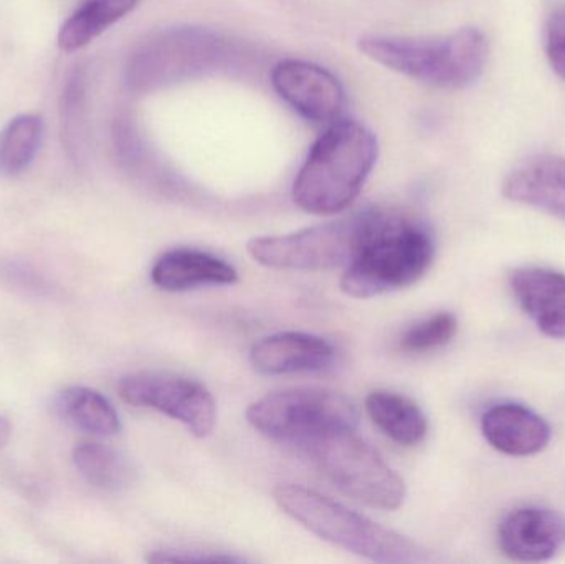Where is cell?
Listing matches in <instances>:
<instances>
[{"instance_id": "11", "label": "cell", "mask_w": 565, "mask_h": 564, "mask_svg": "<svg viewBox=\"0 0 565 564\" xmlns=\"http://www.w3.org/2000/svg\"><path fill=\"white\" fill-rule=\"evenodd\" d=\"M504 198L565 222V158L536 155L518 162L503 182Z\"/></svg>"}, {"instance_id": "7", "label": "cell", "mask_w": 565, "mask_h": 564, "mask_svg": "<svg viewBox=\"0 0 565 564\" xmlns=\"http://www.w3.org/2000/svg\"><path fill=\"white\" fill-rule=\"evenodd\" d=\"M306 454L345 496L375 509L397 510L407 497L404 479L355 430L331 434Z\"/></svg>"}, {"instance_id": "6", "label": "cell", "mask_w": 565, "mask_h": 564, "mask_svg": "<svg viewBox=\"0 0 565 564\" xmlns=\"http://www.w3.org/2000/svg\"><path fill=\"white\" fill-rule=\"evenodd\" d=\"M384 214L379 209H365L292 234L254 238L248 242L247 251L258 264L278 270L348 267L377 231Z\"/></svg>"}, {"instance_id": "14", "label": "cell", "mask_w": 565, "mask_h": 564, "mask_svg": "<svg viewBox=\"0 0 565 564\" xmlns=\"http://www.w3.org/2000/svg\"><path fill=\"white\" fill-rule=\"evenodd\" d=\"M481 430L494 449L511 457L534 456L551 443L550 424L523 404L490 407L481 419Z\"/></svg>"}, {"instance_id": "16", "label": "cell", "mask_w": 565, "mask_h": 564, "mask_svg": "<svg viewBox=\"0 0 565 564\" xmlns=\"http://www.w3.org/2000/svg\"><path fill=\"white\" fill-rule=\"evenodd\" d=\"M365 411L372 423L401 446H417L427 436V417L402 394L374 391L365 400Z\"/></svg>"}, {"instance_id": "8", "label": "cell", "mask_w": 565, "mask_h": 564, "mask_svg": "<svg viewBox=\"0 0 565 564\" xmlns=\"http://www.w3.org/2000/svg\"><path fill=\"white\" fill-rule=\"evenodd\" d=\"M119 396L129 406L154 409L184 424L192 436H211L217 423V404L211 391L189 377L168 373H136L122 377Z\"/></svg>"}, {"instance_id": "25", "label": "cell", "mask_w": 565, "mask_h": 564, "mask_svg": "<svg viewBox=\"0 0 565 564\" xmlns=\"http://www.w3.org/2000/svg\"><path fill=\"white\" fill-rule=\"evenodd\" d=\"M152 563H241V558L224 555H198V552L184 550H161L149 555Z\"/></svg>"}, {"instance_id": "19", "label": "cell", "mask_w": 565, "mask_h": 564, "mask_svg": "<svg viewBox=\"0 0 565 564\" xmlns=\"http://www.w3.org/2000/svg\"><path fill=\"white\" fill-rule=\"evenodd\" d=\"M73 464L86 482L108 492L128 489L136 480L131 460L103 444H79L73 450Z\"/></svg>"}, {"instance_id": "5", "label": "cell", "mask_w": 565, "mask_h": 564, "mask_svg": "<svg viewBox=\"0 0 565 564\" xmlns=\"http://www.w3.org/2000/svg\"><path fill=\"white\" fill-rule=\"evenodd\" d=\"M247 421L267 439L306 453L331 434L358 429L359 411L338 391L301 387L255 401L248 407Z\"/></svg>"}, {"instance_id": "3", "label": "cell", "mask_w": 565, "mask_h": 564, "mask_svg": "<svg viewBox=\"0 0 565 564\" xmlns=\"http://www.w3.org/2000/svg\"><path fill=\"white\" fill-rule=\"evenodd\" d=\"M275 502L296 522L319 539L377 563L424 562V550L417 543L392 532L367 517L316 490L295 483L275 489Z\"/></svg>"}, {"instance_id": "23", "label": "cell", "mask_w": 565, "mask_h": 564, "mask_svg": "<svg viewBox=\"0 0 565 564\" xmlns=\"http://www.w3.org/2000/svg\"><path fill=\"white\" fill-rule=\"evenodd\" d=\"M0 281L13 290L22 291L33 297H55L56 288L39 272L20 262H2L0 264Z\"/></svg>"}, {"instance_id": "21", "label": "cell", "mask_w": 565, "mask_h": 564, "mask_svg": "<svg viewBox=\"0 0 565 564\" xmlns=\"http://www.w3.org/2000/svg\"><path fill=\"white\" fill-rule=\"evenodd\" d=\"M86 88L88 78L85 66H75L66 76L60 105L63 142L73 159L82 158L86 149Z\"/></svg>"}, {"instance_id": "18", "label": "cell", "mask_w": 565, "mask_h": 564, "mask_svg": "<svg viewBox=\"0 0 565 564\" xmlns=\"http://www.w3.org/2000/svg\"><path fill=\"white\" fill-rule=\"evenodd\" d=\"M138 3L139 0H88L60 29V49L63 52L83 49L132 12Z\"/></svg>"}, {"instance_id": "10", "label": "cell", "mask_w": 565, "mask_h": 564, "mask_svg": "<svg viewBox=\"0 0 565 564\" xmlns=\"http://www.w3.org/2000/svg\"><path fill=\"white\" fill-rule=\"evenodd\" d=\"M498 543L514 562H547L565 546V517L546 507H521L504 517Z\"/></svg>"}, {"instance_id": "17", "label": "cell", "mask_w": 565, "mask_h": 564, "mask_svg": "<svg viewBox=\"0 0 565 564\" xmlns=\"http://www.w3.org/2000/svg\"><path fill=\"white\" fill-rule=\"evenodd\" d=\"M53 407L60 419L83 433L111 437L121 430V421L113 404L89 387H66L55 397Z\"/></svg>"}, {"instance_id": "24", "label": "cell", "mask_w": 565, "mask_h": 564, "mask_svg": "<svg viewBox=\"0 0 565 564\" xmlns=\"http://www.w3.org/2000/svg\"><path fill=\"white\" fill-rule=\"evenodd\" d=\"M546 55L554 72L565 79V7L547 19Z\"/></svg>"}, {"instance_id": "15", "label": "cell", "mask_w": 565, "mask_h": 564, "mask_svg": "<svg viewBox=\"0 0 565 564\" xmlns=\"http://www.w3.org/2000/svg\"><path fill=\"white\" fill-rule=\"evenodd\" d=\"M152 284L164 291H185L199 287L237 284L238 274L228 262L195 251L175 248L158 258L151 270Z\"/></svg>"}, {"instance_id": "20", "label": "cell", "mask_w": 565, "mask_h": 564, "mask_svg": "<svg viewBox=\"0 0 565 564\" xmlns=\"http://www.w3.org/2000/svg\"><path fill=\"white\" fill-rule=\"evenodd\" d=\"M42 119L35 115H20L0 132V172L17 175L29 168L42 142Z\"/></svg>"}, {"instance_id": "1", "label": "cell", "mask_w": 565, "mask_h": 564, "mask_svg": "<svg viewBox=\"0 0 565 564\" xmlns=\"http://www.w3.org/2000/svg\"><path fill=\"white\" fill-rule=\"evenodd\" d=\"M377 136L354 119H335L309 149L292 184V201L312 215L354 204L377 162Z\"/></svg>"}, {"instance_id": "12", "label": "cell", "mask_w": 565, "mask_h": 564, "mask_svg": "<svg viewBox=\"0 0 565 564\" xmlns=\"http://www.w3.org/2000/svg\"><path fill=\"white\" fill-rule=\"evenodd\" d=\"M334 360V348L316 334L286 331L262 338L252 347L250 363L258 373H318Z\"/></svg>"}, {"instance_id": "4", "label": "cell", "mask_w": 565, "mask_h": 564, "mask_svg": "<svg viewBox=\"0 0 565 564\" xmlns=\"http://www.w3.org/2000/svg\"><path fill=\"white\" fill-rule=\"evenodd\" d=\"M435 241L427 225L385 212L377 231L348 265L341 290L372 298L417 284L434 264Z\"/></svg>"}, {"instance_id": "26", "label": "cell", "mask_w": 565, "mask_h": 564, "mask_svg": "<svg viewBox=\"0 0 565 564\" xmlns=\"http://www.w3.org/2000/svg\"><path fill=\"white\" fill-rule=\"evenodd\" d=\"M10 434H12V427H10L9 421L0 416V447L9 440Z\"/></svg>"}, {"instance_id": "9", "label": "cell", "mask_w": 565, "mask_h": 564, "mask_svg": "<svg viewBox=\"0 0 565 564\" xmlns=\"http://www.w3.org/2000/svg\"><path fill=\"white\" fill-rule=\"evenodd\" d=\"M270 79L280 98L316 125H331L344 108V88L324 66L305 60H282L271 70Z\"/></svg>"}, {"instance_id": "13", "label": "cell", "mask_w": 565, "mask_h": 564, "mask_svg": "<svg viewBox=\"0 0 565 564\" xmlns=\"http://www.w3.org/2000/svg\"><path fill=\"white\" fill-rule=\"evenodd\" d=\"M510 287L524 313L546 337L565 340V274L546 267L511 272Z\"/></svg>"}, {"instance_id": "22", "label": "cell", "mask_w": 565, "mask_h": 564, "mask_svg": "<svg viewBox=\"0 0 565 564\" xmlns=\"http://www.w3.org/2000/svg\"><path fill=\"white\" fill-rule=\"evenodd\" d=\"M457 317L448 311H441L412 324L402 337L401 348L405 353H428L450 343L457 337Z\"/></svg>"}, {"instance_id": "2", "label": "cell", "mask_w": 565, "mask_h": 564, "mask_svg": "<svg viewBox=\"0 0 565 564\" xmlns=\"http://www.w3.org/2000/svg\"><path fill=\"white\" fill-rule=\"evenodd\" d=\"M358 45L379 65L444 89L477 83L490 56L487 35L477 26L438 36L365 35Z\"/></svg>"}]
</instances>
